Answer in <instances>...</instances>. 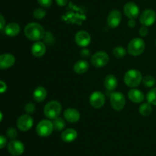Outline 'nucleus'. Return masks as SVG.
I'll list each match as a JSON object with an SVG mask.
<instances>
[{"instance_id":"nucleus-1","label":"nucleus","mask_w":156,"mask_h":156,"mask_svg":"<svg viewBox=\"0 0 156 156\" xmlns=\"http://www.w3.org/2000/svg\"><path fill=\"white\" fill-rule=\"evenodd\" d=\"M24 35L31 41H38L44 38L45 32L41 24L36 22H30L24 28Z\"/></svg>"},{"instance_id":"nucleus-2","label":"nucleus","mask_w":156,"mask_h":156,"mask_svg":"<svg viewBox=\"0 0 156 156\" xmlns=\"http://www.w3.org/2000/svg\"><path fill=\"white\" fill-rule=\"evenodd\" d=\"M143 80V76L140 70L132 69L126 72L124 75V83L127 87H138Z\"/></svg>"},{"instance_id":"nucleus-3","label":"nucleus","mask_w":156,"mask_h":156,"mask_svg":"<svg viewBox=\"0 0 156 156\" xmlns=\"http://www.w3.org/2000/svg\"><path fill=\"white\" fill-rule=\"evenodd\" d=\"M62 111V106L58 101L53 100L46 104L44 109V115L50 119H55L58 118Z\"/></svg>"},{"instance_id":"nucleus-4","label":"nucleus","mask_w":156,"mask_h":156,"mask_svg":"<svg viewBox=\"0 0 156 156\" xmlns=\"http://www.w3.org/2000/svg\"><path fill=\"white\" fill-rule=\"evenodd\" d=\"M145 48H146L145 41L142 38H136L129 41L127 51L132 56H139L144 52Z\"/></svg>"},{"instance_id":"nucleus-5","label":"nucleus","mask_w":156,"mask_h":156,"mask_svg":"<svg viewBox=\"0 0 156 156\" xmlns=\"http://www.w3.org/2000/svg\"><path fill=\"white\" fill-rule=\"evenodd\" d=\"M53 129L54 128H53V122L48 120V119L41 120L36 127L37 133L41 137H47V136H50L51 133L53 132Z\"/></svg>"},{"instance_id":"nucleus-6","label":"nucleus","mask_w":156,"mask_h":156,"mask_svg":"<svg viewBox=\"0 0 156 156\" xmlns=\"http://www.w3.org/2000/svg\"><path fill=\"white\" fill-rule=\"evenodd\" d=\"M110 100L112 108L117 111L122 110L126 105V98L124 95L120 92H114L111 93Z\"/></svg>"},{"instance_id":"nucleus-7","label":"nucleus","mask_w":156,"mask_h":156,"mask_svg":"<svg viewBox=\"0 0 156 156\" xmlns=\"http://www.w3.org/2000/svg\"><path fill=\"white\" fill-rule=\"evenodd\" d=\"M109 62V56L105 51H98L92 55L91 63L95 67H103Z\"/></svg>"},{"instance_id":"nucleus-8","label":"nucleus","mask_w":156,"mask_h":156,"mask_svg":"<svg viewBox=\"0 0 156 156\" xmlns=\"http://www.w3.org/2000/svg\"><path fill=\"white\" fill-rule=\"evenodd\" d=\"M140 21L143 26H152L156 21V12L153 9H146L140 15Z\"/></svg>"},{"instance_id":"nucleus-9","label":"nucleus","mask_w":156,"mask_h":156,"mask_svg":"<svg viewBox=\"0 0 156 156\" xmlns=\"http://www.w3.org/2000/svg\"><path fill=\"white\" fill-rule=\"evenodd\" d=\"M34 124L33 118L28 114L21 115L16 122V125L19 130L27 132L32 128Z\"/></svg>"},{"instance_id":"nucleus-10","label":"nucleus","mask_w":156,"mask_h":156,"mask_svg":"<svg viewBox=\"0 0 156 156\" xmlns=\"http://www.w3.org/2000/svg\"><path fill=\"white\" fill-rule=\"evenodd\" d=\"M8 151L12 155L19 156L24 151V145L21 141L12 139L8 144Z\"/></svg>"},{"instance_id":"nucleus-11","label":"nucleus","mask_w":156,"mask_h":156,"mask_svg":"<svg viewBox=\"0 0 156 156\" xmlns=\"http://www.w3.org/2000/svg\"><path fill=\"white\" fill-rule=\"evenodd\" d=\"M90 104L95 109H100L105 105V96L101 92L95 91L91 93L89 98Z\"/></svg>"},{"instance_id":"nucleus-12","label":"nucleus","mask_w":156,"mask_h":156,"mask_svg":"<svg viewBox=\"0 0 156 156\" xmlns=\"http://www.w3.org/2000/svg\"><path fill=\"white\" fill-rule=\"evenodd\" d=\"M123 12L126 17L131 19H136L140 15V8L136 3L129 2L125 4L123 7Z\"/></svg>"},{"instance_id":"nucleus-13","label":"nucleus","mask_w":156,"mask_h":156,"mask_svg":"<svg viewBox=\"0 0 156 156\" xmlns=\"http://www.w3.org/2000/svg\"><path fill=\"white\" fill-rule=\"evenodd\" d=\"M75 41L77 45L80 47H87L91 43V35L85 31H79L76 34Z\"/></svg>"},{"instance_id":"nucleus-14","label":"nucleus","mask_w":156,"mask_h":156,"mask_svg":"<svg viewBox=\"0 0 156 156\" xmlns=\"http://www.w3.org/2000/svg\"><path fill=\"white\" fill-rule=\"evenodd\" d=\"M121 19L122 15L120 11L117 9H114L108 15V18H107V23L109 27L114 28L120 24Z\"/></svg>"},{"instance_id":"nucleus-15","label":"nucleus","mask_w":156,"mask_h":156,"mask_svg":"<svg viewBox=\"0 0 156 156\" xmlns=\"http://www.w3.org/2000/svg\"><path fill=\"white\" fill-rule=\"evenodd\" d=\"M15 63V58L13 54L9 53L0 55V69L5 70L12 67Z\"/></svg>"},{"instance_id":"nucleus-16","label":"nucleus","mask_w":156,"mask_h":156,"mask_svg":"<svg viewBox=\"0 0 156 156\" xmlns=\"http://www.w3.org/2000/svg\"><path fill=\"white\" fill-rule=\"evenodd\" d=\"M64 118L70 123H76L80 119V113L75 108H68L64 112Z\"/></svg>"},{"instance_id":"nucleus-17","label":"nucleus","mask_w":156,"mask_h":156,"mask_svg":"<svg viewBox=\"0 0 156 156\" xmlns=\"http://www.w3.org/2000/svg\"><path fill=\"white\" fill-rule=\"evenodd\" d=\"M128 98L135 103L143 102L145 99V95L141 90L137 89H131L128 92Z\"/></svg>"},{"instance_id":"nucleus-18","label":"nucleus","mask_w":156,"mask_h":156,"mask_svg":"<svg viewBox=\"0 0 156 156\" xmlns=\"http://www.w3.org/2000/svg\"><path fill=\"white\" fill-rule=\"evenodd\" d=\"M47 50L44 43L42 41H36L31 47V53L36 58H41L44 56Z\"/></svg>"},{"instance_id":"nucleus-19","label":"nucleus","mask_w":156,"mask_h":156,"mask_svg":"<svg viewBox=\"0 0 156 156\" xmlns=\"http://www.w3.org/2000/svg\"><path fill=\"white\" fill-rule=\"evenodd\" d=\"M77 131L74 128H66L61 134V139L65 142H74L77 139Z\"/></svg>"},{"instance_id":"nucleus-20","label":"nucleus","mask_w":156,"mask_h":156,"mask_svg":"<svg viewBox=\"0 0 156 156\" xmlns=\"http://www.w3.org/2000/svg\"><path fill=\"white\" fill-rule=\"evenodd\" d=\"M5 34L9 37H15L20 33L21 28L18 23L11 22L8 24L4 28Z\"/></svg>"},{"instance_id":"nucleus-21","label":"nucleus","mask_w":156,"mask_h":156,"mask_svg":"<svg viewBox=\"0 0 156 156\" xmlns=\"http://www.w3.org/2000/svg\"><path fill=\"white\" fill-rule=\"evenodd\" d=\"M105 88L110 91H113L115 90L118 84L117 77L113 74L107 75L105 79Z\"/></svg>"},{"instance_id":"nucleus-22","label":"nucleus","mask_w":156,"mask_h":156,"mask_svg":"<svg viewBox=\"0 0 156 156\" xmlns=\"http://www.w3.org/2000/svg\"><path fill=\"white\" fill-rule=\"evenodd\" d=\"M47 90H46L44 87H41V86L37 87L33 93L34 99V100L37 102H41L45 100V99L47 98Z\"/></svg>"},{"instance_id":"nucleus-23","label":"nucleus","mask_w":156,"mask_h":156,"mask_svg":"<svg viewBox=\"0 0 156 156\" xmlns=\"http://www.w3.org/2000/svg\"><path fill=\"white\" fill-rule=\"evenodd\" d=\"M88 68H89V64L86 61H84V60L77 61L73 67L75 73H78V74H83V73H86Z\"/></svg>"},{"instance_id":"nucleus-24","label":"nucleus","mask_w":156,"mask_h":156,"mask_svg":"<svg viewBox=\"0 0 156 156\" xmlns=\"http://www.w3.org/2000/svg\"><path fill=\"white\" fill-rule=\"evenodd\" d=\"M152 104L149 102H143L140 105L139 108V112L140 114L143 116H148L152 113Z\"/></svg>"},{"instance_id":"nucleus-25","label":"nucleus","mask_w":156,"mask_h":156,"mask_svg":"<svg viewBox=\"0 0 156 156\" xmlns=\"http://www.w3.org/2000/svg\"><path fill=\"white\" fill-rule=\"evenodd\" d=\"M143 85L146 87H149V88H151V87H153L155 85L156 80L155 77L151 75H147V76L143 77Z\"/></svg>"},{"instance_id":"nucleus-26","label":"nucleus","mask_w":156,"mask_h":156,"mask_svg":"<svg viewBox=\"0 0 156 156\" xmlns=\"http://www.w3.org/2000/svg\"><path fill=\"white\" fill-rule=\"evenodd\" d=\"M53 128H54V129L57 130V131H60V130H62L64 128H65L66 122H65V120H64L62 118L58 117L56 118V119H53Z\"/></svg>"},{"instance_id":"nucleus-27","label":"nucleus","mask_w":156,"mask_h":156,"mask_svg":"<svg viewBox=\"0 0 156 156\" xmlns=\"http://www.w3.org/2000/svg\"><path fill=\"white\" fill-rule=\"evenodd\" d=\"M146 99H147L148 102L152 105L156 106V87H154L148 92L146 95Z\"/></svg>"},{"instance_id":"nucleus-28","label":"nucleus","mask_w":156,"mask_h":156,"mask_svg":"<svg viewBox=\"0 0 156 156\" xmlns=\"http://www.w3.org/2000/svg\"><path fill=\"white\" fill-rule=\"evenodd\" d=\"M113 54L117 58H122L126 56V50L122 46H117L113 50Z\"/></svg>"},{"instance_id":"nucleus-29","label":"nucleus","mask_w":156,"mask_h":156,"mask_svg":"<svg viewBox=\"0 0 156 156\" xmlns=\"http://www.w3.org/2000/svg\"><path fill=\"white\" fill-rule=\"evenodd\" d=\"M46 12L45 10H44L43 9H41V8H38V9H35L34 12V17L36 19H42L44 17L46 16Z\"/></svg>"},{"instance_id":"nucleus-30","label":"nucleus","mask_w":156,"mask_h":156,"mask_svg":"<svg viewBox=\"0 0 156 156\" xmlns=\"http://www.w3.org/2000/svg\"><path fill=\"white\" fill-rule=\"evenodd\" d=\"M6 135H7L8 137L11 139H15V138L18 136V132L13 127H11V128H8L7 132H6Z\"/></svg>"},{"instance_id":"nucleus-31","label":"nucleus","mask_w":156,"mask_h":156,"mask_svg":"<svg viewBox=\"0 0 156 156\" xmlns=\"http://www.w3.org/2000/svg\"><path fill=\"white\" fill-rule=\"evenodd\" d=\"M40 6H42L43 8H49L51 6L53 3V0H37Z\"/></svg>"},{"instance_id":"nucleus-32","label":"nucleus","mask_w":156,"mask_h":156,"mask_svg":"<svg viewBox=\"0 0 156 156\" xmlns=\"http://www.w3.org/2000/svg\"><path fill=\"white\" fill-rule=\"evenodd\" d=\"M35 110V106L32 102H28V103L26 104L25 106V111L26 113H27L28 114H31L34 112Z\"/></svg>"},{"instance_id":"nucleus-33","label":"nucleus","mask_w":156,"mask_h":156,"mask_svg":"<svg viewBox=\"0 0 156 156\" xmlns=\"http://www.w3.org/2000/svg\"><path fill=\"white\" fill-rule=\"evenodd\" d=\"M139 33H140V36L141 37H146L147 36L148 33H149V30H148L146 26L143 25L141 28H140V31H139Z\"/></svg>"},{"instance_id":"nucleus-34","label":"nucleus","mask_w":156,"mask_h":156,"mask_svg":"<svg viewBox=\"0 0 156 156\" xmlns=\"http://www.w3.org/2000/svg\"><path fill=\"white\" fill-rule=\"evenodd\" d=\"M7 145V138L4 136H0V149Z\"/></svg>"},{"instance_id":"nucleus-35","label":"nucleus","mask_w":156,"mask_h":156,"mask_svg":"<svg viewBox=\"0 0 156 156\" xmlns=\"http://www.w3.org/2000/svg\"><path fill=\"white\" fill-rule=\"evenodd\" d=\"M7 84L2 80H0V93H4L7 90Z\"/></svg>"},{"instance_id":"nucleus-36","label":"nucleus","mask_w":156,"mask_h":156,"mask_svg":"<svg viewBox=\"0 0 156 156\" xmlns=\"http://www.w3.org/2000/svg\"><path fill=\"white\" fill-rule=\"evenodd\" d=\"M5 19L2 14H0V30H2L5 27Z\"/></svg>"},{"instance_id":"nucleus-37","label":"nucleus","mask_w":156,"mask_h":156,"mask_svg":"<svg viewBox=\"0 0 156 156\" xmlns=\"http://www.w3.org/2000/svg\"><path fill=\"white\" fill-rule=\"evenodd\" d=\"M56 2L59 6H65L68 3V0H56Z\"/></svg>"},{"instance_id":"nucleus-38","label":"nucleus","mask_w":156,"mask_h":156,"mask_svg":"<svg viewBox=\"0 0 156 156\" xmlns=\"http://www.w3.org/2000/svg\"><path fill=\"white\" fill-rule=\"evenodd\" d=\"M136 21L135 19H133V18H131V19L129 20V22H128V25L129 26L130 28H134L136 26Z\"/></svg>"},{"instance_id":"nucleus-39","label":"nucleus","mask_w":156,"mask_h":156,"mask_svg":"<svg viewBox=\"0 0 156 156\" xmlns=\"http://www.w3.org/2000/svg\"><path fill=\"white\" fill-rule=\"evenodd\" d=\"M2 119H3V114H2V113L0 111V122L2 121Z\"/></svg>"},{"instance_id":"nucleus-40","label":"nucleus","mask_w":156,"mask_h":156,"mask_svg":"<svg viewBox=\"0 0 156 156\" xmlns=\"http://www.w3.org/2000/svg\"><path fill=\"white\" fill-rule=\"evenodd\" d=\"M155 45H156V41H155Z\"/></svg>"},{"instance_id":"nucleus-41","label":"nucleus","mask_w":156,"mask_h":156,"mask_svg":"<svg viewBox=\"0 0 156 156\" xmlns=\"http://www.w3.org/2000/svg\"><path fill=\"white\" fill-rule=\"evenodd\" d=\"M12 156H15V155H12Z\"/></svg>"}]
</instances>
